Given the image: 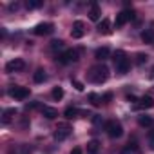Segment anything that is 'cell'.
Wrapping results in <instances>:
<instances>
[{"mask_svg":"<svg viewBox=\"0 0 154 154\" xmlns=\"http://www.w3.org/2000/svg\"><path fill=\"white\" fill-rule=\"evenodd\" d=\"M62 47H63V42H62V40H53V42H51V49H53V51H58V49H62Z\"/></svg>","mask_w":154,"mask_h":154,"instance_id":"484cf974","label":"cell"},{"mask_svg":"<svg viewBox=\"0 0 154 154\" xmlns=\"http://www.w3.org/2000/svg\"><path fill=\"white\" fill-rule=\"evenodd\" d=\"M102 98H103V102H109V100L112 98V94H111V93H107V94H103Z\"/></svg>","mask_w":154,"mask_h":154,"instance_id":"1f68e13d","label":"cell"},{"mask_svg":"<svg viewBox=\"0 0 154 154\" xmlns=\"http://www.w3.org/2000/svg\"><path fill=\"white\" fill-rule=\"evenodd\" d=\"M98 152H100V141L91 140L87 143V154H98Z\"/></svg>","mask_w":154,"mask_h":154,"instance_id":"e0dca14e","label":"cell"},{"mask_svg":"<svg viewBox=\"0 0 154 154\" xmlns=\"http://www.w3.org/2000/svg\"><path fill=\"white\" fill-rule=\"evenodd\" d=\"M89 102H91L93 105H100V103L103 102V98H102L100 94H96V93H91V94H89Z\"/></svg>","mask_w":154,"mask_h":154,"instance_id":"7402d4cb","label":"cell"},{"mask_svg":"<svg viewBox=\"0 0 154 154\" xmlns=\"http://www.w3.org/2000/svg\"><path fill=\"white\" fill-rule=\"evenodd\" d=\"M69 134H71V127L67 123H58V127H56V131H54L53 136H54L56 141H63V140L69 138Z\"/></svg>","mask_w":154,"mask_h":154,"instance_id":"5b68a950","label":"cell"},{"mask_svg":"<svg viewBox=\"0 0 154 154\" xmlns=\"http://www.w3.org/2000/svg\"><path fill=\"white\" fill-rule=\"evenodd\" d=\"M71 154H82V149H80V147H74V149L71 150Z\"/></svg>","mask_w":154,"mask_h":154,"instance_id":"4dcf8cb0","label":"cell"},{"mask_svg":"<svg viewBox=\"0 0 154 154\" xmlns=\"http://www.w3.org/2000/svg\"><path fill=\"white\" fill-rule=\"evenodd\" d=\"M9 9H11V11H17V9H18V4H17V2H15V4H9Z\"/></svg>","mask_w":154,"mask_h":154,"instance_id":"d6a6232c","label":"cell"},{"mask_svg":"<svg viewBox=\"0 0 154 154\" xmlns=\"http://www.w3.org/2000/svg\"><path fill=\"white\" fill-rule=\"evenodd\" d=\"M147 140H149V145H150V149L154 150V131H149V134H147Z\"/></svg>","mask_w":154,"mask_h":154,"instance_id":"4316f807","label":"cell"},{"mask_svg":"<svg viewBox=\"0 0 154 154\" xmlns=\"http://www.w3.org/2000/svg\"><path fill=\"white\" fill-rule=\"evenodd\" d=\"M100 15H102L100 6H98L96 2H91V8H89V18H91L93 22H98V20H100Z\"/></svg>","mask_w":154,"mask_h":154,"instance_id":"4fadbf2b","label":"cell"},{"mask_svg":"<svg viewBox=\"0 0 154 154\" xmlns=\"http://www.w3.org/2000/svg\"><path fill=\"white\" fill-rule=\"evenodd\" d=\"M17 112H18V111H17L15 107H9V109H6V111L2 112V123H4V125H9V123L15 120Z\"/></svg>","mask_w":154,"mask_h":154,"instance_id":"7c38bea8","label":"cell"},{"mask_svg":"<svg viewBox=\"0 0 154 154\" xmlns=\"http://www.w3.org/2000/svg\"><path fill=\"white\" fill-rule=\"evenodd\" d=\"M105 131H107V134H109L111 138H120V136L123 134L122 123H120V122H116V120L107 122V123H105Z\"/></svg>","mask_w":154,"mask_h":154,"instance_id":"3957f363","label":"cell"},{"mask_svg":"<svg viewBox=\"0 0 154 154\" xmlns=\"http://www.w3.org/2000/svg\"><path fill=\"white\" fill-rule=\"evenodd\" d=\"M150 107H154V98H150V96H141V98H138L136 103L132 105L134 111H140V109H150Z\"/></svg>","mask_w":154,"mask_h":154,"instance_id":"9c48e42d","label":"cell"},{"mask_svg":"<svg viewBox=\"0 0 154 154\" xmlns=\"http://www.w3.org/2000/svg\"><path fill=\"white\" fill-rule=\"evenodd\" d=\"M24 67H26V62L22 58H15V60H11V62L6 63V72H18Z\"/></svg>","mask_w":154,"mask_h":154,"instance_id":"30bf717a","label":"cell"},{"mask_svg":"<svg viewBox=\"0 0 154 154\" xmlns=\"http://www.w3.org/2000/svg\"><path fill=\"white\" fill-rule=\"evenodd\" d=\"M111 31H112V29H111V22H109L107 18H103V20L98 24V33H100V35H111Z\"/></svg>","mask_w":154,"mask_h":154,"instance_id":"5bb4252c","label":"cell"},{"mask_svg":"<svg viewBox=\"0 0 154 154\" xmlns=\"http://www.w3.org/2000/svg\"><path fill=\"white\" fill-rule=\"evenodd\" d=\"M42 6H44L42 0H27V2H26V8H27V9H38V8H42Z\"/></svg>","mask_w":154,"mask_h":154,"instance_id":"44dd1931","label":"cell"},{"mask_svg":"<svg viewBox=\"0 0 154 154\" xmlns=\"http://www.w3.org/2000/svg\"><path fill=\"white\" fill-rule=\"evenodd\" d=\"M72 87H74L76 91H84V84L78 82V80H72Z\"/></svg>","mask_w":154,"mask_h":154,"instance_id":"83f0119b","label":"cell"},{"mask_svg":"<svg viewBox=\"0 0 154 154\" xmlns=\"http://www.w3.org/2000/svg\"><path fill=\"white\" fill-rule=\"evenodd\" d=\"M45 78H47V74H45V71H44V69H36V71H35V74H33V80H35L36 84L45 82Z\"/></svg>","mask_w":154,"mask_h":154,"instance_id":"ac0fdd59","label":"cell"},{"mask_svg":"<svg viewBox=\"0 0 154 154\" xmlns=\"http://www.w3.org/2000/svg\"><path fill=\"white\" fill-rule=\"evenodd\" d=\"M141 40H143L145 44H152V42H154V29H145V31L141 33Z\"/></svg>","mask_w":154,"mask_h":154,"instance_id":"d6986e66","label":"cell"},{"mask_svg":"<svg viewBox=\"0 0 154 154\" xmlns=\"http://www.w3.org/2000/svg\"><path fill=\"white\" fill-rule=\"evenodd\" d=\"M150 78H154V67H152V71H150Z\"/></svg>","mask_w":154,"mask_h":154,"instance_id":"836d02e7","label":"cell"},{"mask_svg":"<svg viewBox=\"0 0 154 154\" xmlns=\"http://www.w3.org/2000/svg\"><path fill=\"white\" fill-rule=\"evenodd\" d=\"M112 62H114L116 72H120V74H127V72H129L131 62H129V58H127V53H125V51H122V49L114 51V54H112Z\"/></svg>","mask_w":154,"mask_h":154,"instance_id":"7a4b0ae2","label":"cell"},{"mask_svg":"<svg viewBox=\"0 0 154 154\" xmlns=\"http://www.w3.org/2000/svg\"><path fill=\"white\" fill-rule=\"evenodd\" d=\"M140 125L141 127H149V125H152V118L150 116H140Z\"/></svg>","mask_w":154,"mask_h":154,"instance_id":"cb8c5ba5","label":"cell"},{"mask_svg":"<svg viewBox=\"0 0 154 154\" xmlns=\"http://www.w3.org/2000/svg\"><path fill=\"white\" fill-rule=\"evenodd\" d=\"M87 78L93 82V84H103L107 82L109 78V69L103 65V63H98V65H93L87 72Z\"/></svg>","mask_w":154,"mask_h":154,"instance_id":"6da1fadb","label":"cell"},{"mask_svg":"<svg viewBox=\"0 0 154 154\" xmlns=\"http://www.w3.org/2000/svg\"><path fill=\"white\" fill-rule=\"evenodd\" d=\"M147 58H149V56H147L145 53H138V54H136V63H138V65H143V63L147 62Z\"/></svg>","mask_w":154,"mask_h":154,"instance_id":"d4e9b609","label":"cell"},{"mask_svg":"<svg viewBox=\"0 0 154 154\" xmlns=\"http://www.w3.org/2000/svg\"><path fill=\"white\" fill-rule=\"evenodd\" d=\"M134 18V11L132 9H123L122 13H118L116 15V27H123L129 20H132Z\"/></svg>","mask_w":154,"mask_h":154,"instance_id":"8992f818","label":"cell"},{"mask_svg":"<svg viewBox=\"0 0 154 154\" xmlns=\"http://www.w3.org/2000/svg\"><path fill=\"white\" fill-rule=\"evenodd\" d=\"M51 94H53V98L58 102V100H62V98H63V89H62V87H54Z\"/></svg>","mask_w":154,"mask_h":154,"instance_id":"603a6c76","label":"cell"},{"mask_svg":"<svg viewBox=\"0 0 154 154\" xmlns=\"http://www.w3.org/2000/svg\"><path fill=\"white\" fill-rule=\"evenodd\" d=\"M54 31V26L51 24V22H42V24H38L35 29H33V33L36 35V36H45V35H51Z\"/></svg>","mask_w":154,"mask_h":154,"instance_id":"52a82bcc","label":"cell"},{"mask_svg":"<svg viewBox=\"0 0 154 154\" xmlns=\"http://www.w3.org/2000/svg\"><path fill=\"white\" fill-rule=\"evenodd\" d=\"M9 96L15 98V100H26V98L29 96V89H27V87H18V85H15V87L9 89Z\"/></svg>","mask_w":154,"mask_h":154,"instance_id":"ba28073f","label":"cell"},{"mask_svg":"<svg viewBox=\"0 0 154 154\" xmlns=\"http://www.w3.org/2000/svg\"><path fill=\"white\" fill-rule=\"evenodd\" d=\"M109 54H111L109 47H100V49H96L94 58H96V60H100V62H103V60H107V58H109Z\"/></svg>","mask_w":154,"mask_h":154,"instance_id":"9a60e30c","label":"cell"},{"mask_svg":"<svg viewBox=\"0 0 154 154\" xmlns=\"http://www.w3.org/2000/svg\"><path fill=\"white\" fill-rule=\"evenodd\" d=\"M78 114H80V111L76 109V107H67V109L63 111V116H65L67 120H72V118H76Z\"/></svg>","mask_w":154,"mask_h":154,"instance_id":"ffe728a7","label":"cell"},{"mask_svg":"<svg viewBox=\"0 0 154 154\" xmlns=\"http://www.w3.org/2000/svg\"><path fill=\"white\" fill-rule=\"evenodd\" d=\"M42 114L47 118V120H54L58 116V111L53 109V107H42Z\"/></svg>","mask_w":154,"mask_h":154,"instance_id":"2e32d148","label":"cell"},{"mask_svg":"<svg viewBox=\"0 0 154 154\" xmlns=\"http://www.w3.org/2000/svg\"><path fill=\"white\" fill-rule=\"evenodd\" d=\"M85 26H84V22L82 20H76L74 24H72V29H71V36L72 38H82L84 35H85V29H84Z\"/></svg>","mask_w":154,"mask_h":154,"instance_id":"8fae6325","label":"cell"},{"mask_svg":"<svg viewBox=\"0 0 154 154\" xmlns=\"http://www.w3.org/2000/svg\"><path fill=\"white\" fill-rule=\"evenodd\" d=\"M78 51L76 49H67V51H63L60 56H58V62L60 63H71V62H78Z\"/></svg>","mask_w":154,"mask_h":154,"instance_id":"277c9868","label":"cell"},{"mask_svg":"<svg viewBox=\"0 0 154 154\" xmlns=\"http://www.w3.org/2000/svg\"><path fill=\"white\" fill-rule=\"evenodd\" d=\"M33 149L31 147H27V145H20V154H29Z\"/></svg>","mask_w":154,"mask_h":154,"instance_id":"f1b7e54d","label":"cell"},{"mask_svg":"<svg viewBox=\"0 0 154 154\" xmlns=\"http://www.w3.org/2000/svg\"><path fill=\"white\" fill-rule=\"evenodd\" d=\"M102 122H103V120H102V116H93V123H94L96 127H98V125H102Z\"/></svg>","mask_w":154,"mask_h":154,"instance_id":"f546056e","label":"cell"}]
</instances>
